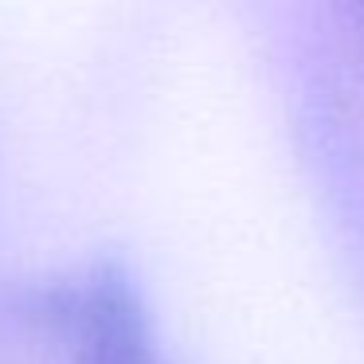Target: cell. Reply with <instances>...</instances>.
Segmentation results:
<instances>
[{
    "label": "cell",
    "instance_id": "obj_1",
    "mask_svg": "<svg viewBox=\"0 0 364 364\" xmlns=\"http://www.w3.org/2000/svg\"><path fill=\"white\" fill-rule=\"evenodd\" d=\"M43 314L67 321L82 364H161L145 301L118 262H102L79 286L51 294Z\"/></svg>",
    "mask_w": 364,
    "mask_h": 364
},
{
    "label": "cell",
    "instance_id": "obj_2",
    "mask_svg": "<svg viewBox=\"0 0 364 364\" xmlns=\"http://www.w3.org/2000/svg\"><path fill=\"white\" fill-rule=\"evenodd\" d=\"M337 4H345V9L353 12L356 28H360V32H364V0H337Z\"/></svg>",
    "mask_w": 364,
    "mask_h": 364
}]
</instances>
